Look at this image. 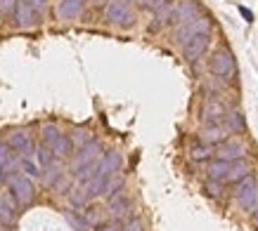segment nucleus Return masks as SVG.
I'll return each mask as SVG.
<instances>
[{
    "label": "nucleus",
    "mask_w": 258,
    "mask_h": 231,
    "mask_svg": "<svg viewBox=\"0 0 258 231\" xmlns=\"http://www.w3.org/2000/svg\"><path fill=\"white\" fill-rule=\"evenodd\" d=\"M17 222V200L12 198V193L0 198V224L3 226H12Z\"/></svg>",
    "instance_id": "obj_19"
},
{
    "label": "nucleus",
    "mask_w": 258,
    "mask_h": 231,
    "mask_svg": "<svg viewBox=\"0 0 258 231\" xmlns=\"http://www.w3.org/2000/svg\"><path fill=\"white\" fill-rule=\"evenodd\" d=\"M5 184H8V191L12 193V198L17 200L19 208H26L31 205L33 198H36V186H33L31 177L29 175H22V172H10L5 177Z\"/></svg>",
    "instance_id": "obj_3"
},
{
    "label": "nucleus",
    "mask_w": 258,
    "mask_h": 231,
    "mask_svg": "<svg viewBox=\"0 0 258 231\" xmlns=\"http://www.w3.org/2000/svg\"><path fill=\"white\" fill-rule=\"evenodd\" d=\"M62 135V130L57 128L55 123H47L43 125V130H40V139H43V147H52V142Z\"/></svg>",
    "instance_id": "obj_28"
},
{
    "label": "nucleus",
    "mask_w": 258,
    "mask_h": 231,
    "mask_svg": "<svg viewBox=\"0 0 258 231\" xmlns=\"http://www.w3.org/2000/svg\"><path fill=\"white\" fill-rule=\"evenodd\" d=\"M173 10H175V0H168L164 8H159L152 17V24H149V31L157 33L166 26H173Z\"/></svg>",
    "instance_id": "obj_16"
},
{
    "label": "nucleus",
    "mask_w": 258,
    "mask_h": 231,
    "mask_svg": "<svg viewBox=\"0 0 258 231\" xmlns=\"http://www.w3.org/2000/svg\"><path fill=\"white\" fill-rule=\"evenodd\" d=\"M8 147L15 151V154H22V158H31L33 156V142L31 137L26 135L24 130H15V132H10V137H8Z\"/></svg>",
    "instance_id": "obj_15"
},
{
    "label": "nucleus",
    "mask_w": 258,
    "mask_h": 231,
    "mask_svg": "<svg viewBox=\"0 0 258 231\" xmlns=\"http://www.w3.org/2000/svg\"><path fill=\"white\" fill-rule=\"evenodd\" d=\"M213 19L209 15H199L195 17V19H189V22L180 24V26H173V36L171 40L175 43V45H185V43H189L192 38H197V36H204V33H213Z\"/></svg>",
    "instance_id": "obj_1"
},
{
    "label": "nucleus",
    "mask_w": 258,
    "mask_h": 231,
    "mask_svg": "<svg viewBox=\"0 0 258 231\" xmlns=\"http://www.w3.org/2000/svg\"><path fill=\"white\" fill-rule=\"evenodd\" d=\"M26 3H29V5H31V8L36 10V12H38L40 17L45 15L47 8H50V0H26Z\"/></svg>",
    "instance_id": "obj_35"
},
{
    "label": "nucleus",
    "mask_w": 258,
    "mask_h": 231,
    "mask_svg": "<svg viewBox=\"0 0 258 231\" xmlns=\"http://www.w3.org/2000/svg\"><path fill=\"white\" fill-rule=\"evenodd\" d=\"M69 139H71V144H74V151H79V149L88 147L90 142H95V132L88 130V128H74Z\"/></svg>",
    "instance_id": "obj_24"
},
{
    "label": "nucleus",
    "mask_w": 258,
    "mask_h": 231,
    "mask_svg": "<svg viewBox=\"0 0 258 231\" xmlns=\"http://www.w3.org/2000/svg\"><path fill=\"white\" fill-rule=\"evenodd\" d=\"M104 22L118 29H131L135 24L133 0H109L104 5Z\"/></svg>",
    "instance_id": "obj_4"
},
{
    "label": "nucleus",
    "mask_w": 258,
    "mask_h": 231,
    "mask_svg": "<svg viewBox=\"0 0 258 231\" xmlns=\"http://www.w3.org/2000/svg\"><path fill=\"white\" fill-rule=\"evenodd\" d=\"M251 172H253V168H251V163L244 158V161H235L230 163V170H227V177H225V184H239L242 179L251 177Z\"/></svg>",
    "instance_id": "obj_17"
},
{
    "label": "nucleus",
    "mask_w": 258,
    "mask_h": 231,
    "mask_svg": "<svg viewBox=\"0 0 258 231\" xmlns=\"http://www.w3.org/2000/svg\"><path fill=\"white\" fill-rule=\"evenodd\" d=\"M232 135L227 132V128L223 123L218 125H202V130H199V142L204 144H211V147H220L225 139H230Z\"/></svg>",
    "instance_id": "obj_14"
},
{
    "label": "nucleus",
    "mask_w": 258,
    "mask_h": 231,
    "mask_svg": "<svg viewBox=\"0 0 258 231\" xmlns=\"http://www.w3.org/2000/svg\"><path fill=\"white\" fill-rule=\"evenodd\" d=\"M17 3H19V0H0V15L12 17V12H15V8H17Z\"/></svg>",
    "instance_id": "obj_34"
},
{
    "label": "nucleus",
    "mask_w": 258,
    "mask_h": 231,
    "mask_svg": "<svg viewBox=\"0 0 258 231\" xmlns=\"http://www.w3.org/2000/svg\"><path fill=\"white\" fill-rule=\"evenodd\" d=\"M102 156H104V147H102V142L95 139V142H90L88 147L74 151V156H71V161H69V172L76 177V175H81L88 165L102 161Z\"/></svg>",
    "instance_id": "obj_6"
},
{
    "label": "nucleus",
    "mask_w": 258,
    "mask_h": 231,
    "mask_svg": "<svg viewBox=\"0 0 258 231\" xmlns=\"http://www.w3.org/2000/svg\"><path fill=\"white\" fill-rule=\"evenodd\" d=\"M223 125L227 128L230 135H239V137H242L244 132H246V118H244V113L239 108H230L225 116V121H223Z\"/></svg>",
    "instance_id": "obj_18"
},
{
    "label": "nucleus",
    "mask_w": 258,
    "mask_h": 231,
    "mask_svg": "<svg viewBox=\"0 0 258 231\" xmlns=\"http://www.w3.org/2000/svg\"><path fill=\"white\" fill-rule=\"evenodd\" d=\"M237 10H239V15L244 17V22H246V24H253V12H251L249 8H244V5H239Z\"/></svg>",
    "instance_id": "obj_37"
},
{
    "label": "nucleus",
    "mask_w": 258,
    "mask_h": 231,
    "mask_svg": "<svg viewBox=\"0 0 258 231\" xmlns=\"http://www.w3.org/2000/svg\"><path fill=\"white\" fill-rule=\"evenodd\" d=\"M133 3H138V0H133Z\"/></svg>",
    "instance_id": "obj_40"
},
{
    "label": "nucleus",
    "mask_w": 258,
    "mask_h": 231,
    "mask_svg": "<svg viewBox=\"0 0 258 231\" xmlns=\"http://www.w3.org/2000/svg\"><path fill=\"white\" fill-rule=\"evenodd\" d=\"M131 210H133V200L125 196V189H123V191H118L116 196H111L109 203H107L109 219H116V222H121L123 217L131 215Z\"/></svg>",
    "instance_id": "obj_13"
},
{
    "label": "nucleus",
    "mask_w": 258,
    "mask_h": 231,
    "mask_svg": "<svg viewBox=\"0 0 258 231\" xmlns=\"http://www.w3.org/2000/svg\"><path fill=\"white\" fill-rule=\"evenodd\" d=\"M253 219L258 222V205H256V210H253Z\"/></svg>",
    "instance_id": "obj_39"
},
{
    "label": "nucleus",
    "mask_w": 258,
    "mask_h": 231,
    "mask_svg": "<svg viewBox=\"0 0 258 231\" xmlns=\"http://www.w3.org/2000/svg\"><path fill=\"white\" fill-rule=\"evenodd\" d=\"M209 73L216 76L223 83H230L235 80L237 76V62H235V54L230 47H216L209 57Z\"/></svg>",
    "instance_id": "obj_2"
},
{
    "label": "nucleus",
    "mask_w": 258,
    "mask_h": 231,
    "mask_svg": "<svg viewBox=\"0 0 258 231\" xmlns=\"http://www.w3.org/2000/svg\"><path fill=\"white\" fill-rule=\"evenodd\" d=\"M209 50H211V33L197 36V38H192L189 43L182 45V59H185L187 64H197L206 57Z\"/></svg>",
    "instance_id": "obj_9"
},
{
    "label": "nucleus",
    "mask_w": 258,
    "mask_h": 231,
    "mask_svg": "<svg viewBox=\"0 0 258 231\" xmlns=\"http://www.w3.org/2000/svg\"><path fill=\"white\" fill-rule=\"evenodd\" d=\"M227 111H230V106L225 101L220 99L216 92H209L204 97L202 106H199V121H202V125H218L225 121Z\"/></svg>",
    "instance_id": "obj_5"
},
{
    "label": "nucleus",
    "mask_w": 258,
    "mask_h": 231,
    "mask_svg": "<svg viewBox=\"0 0 258 231\" xmlns=\"http://www.w3.org/2000/svg\"><path fill=\"white\" fill-rule=\"evenodd\" d=\"M52 154H55V158H71L74 156V144H71L69 135H59V137L52 142V147H47Z\"/></svg>",
    "instance_id": "obj_22"
},
{
    "label": "nucleus",
    "mask_w": 258,
    "mask_h": 231,
    "mask_svg": "<svg viewBox=\"0 0 258 231\" xmlns=\"http://www.w3.org/2000/svg\"><path fill=\"white\" fill-rule=\"evenodd\" d=\"M97 231H123V222H116V219H109L107 224H102Z\"/></svg>",
    "instance_id": "obj_36"
},
{
    "label": "nucleus",
    "mask_w": 258,
    "mask_h": 231,
    "mask_svg": "<svg viewBox=\"0 0 258 231\" xmlns=\"http://www.w3.org/2000/svg\"><path fill=\"white\" fill-rule=\"evenodd\" d=\"M225 182H216V179H206L204 182V191H206V196H211V198H216V200H220L223 196H225Z\"/></svg>",
    "instance_id": "obj_26"
},
{
    "label": "nucleus",
    "mask_w": 258,
    "mask_h": 231,
    "mask_svg": "<svg viewBox=\"0 0 258 231\" xmlns=\"http://www.w3.org/2000/svg\"><path fill=\"white\" fill-rule=\"evenodd\" d=\"M67 219H69L71 226H74L76 231H88V229H90V226L86 224V219H83V215L76 217V212H74V210H67Z\"/></svg>",
    "instance_id": "obj_31"
},
{
    "label": "nucleus",
    "mask_w": 258,
    "mask_h": 231,
    "mask_svg": "<svg viewBox=\"0 0 258 231\" xmlns=\"http://www.w3.org/2000/svg\"><path fill=\"white\" fill-rule=\"evenodd\" d=\"M83 219H86V224L90 226V229H100L102 224L109 222V212H107V208L100 210V208H93V205H86V210H83Z\"/></svg>",
    "instance_id": "obj_21"
},
{
    "label": "nucleus",
    "mask_w": 258,
    "mask_h": 231,
    "mask_svg": "<svg viewBox=\"0 0 258 231\" xmlns=\"http://www.w3.org/2000/svg\"><path fill=\"white\" fill-rule=\"evenodd\" d=\"M189 161L195 163H206V161H213L216 158V147H211V144H204V142H197V144H192L189 147Z\"/></svg>",
    "instance_id": "obj_20"
},
{
    "label": "nucleus",
    "mask_w": 258,
    "mask_h": 231,
    "mask_svg": "<svg viewBox=\"0 0 258 231\" xmlns=\"http://www.w3.org/2000/svg\"><path fill=\"white\" fill-rule=\"evenodd\" d=\"M15 156H12V149L8 147V142L3 144L0 142V179H5L10 172H15Z\"/></svg>",
    "instance_id": "obj_23"
},
{
    "label": "nucleus",
    "mask_w": 258,
    "mask_h": 231,
    "mask_svg": "<svg viewBox=\"0 0 258 231\" xmlns=\"http://www.w3.org/2000/svg\"><path fill=\"white\" fill-rule=\"evenodd\" d=\"M36 161H38L40 168H47V165H52L57 158H55V154H52L47 147H38V149H36Z\"/></svg>",
    "instance_id": "obj_29"
},
{
    "label": "nucleus",
    "mask_w": 258,
    "mask_h": 231,
    "mask_svg": "<svg viewBox=\"0 0 258 231\" xmlns=\"http://www.w3.org/2000/svg\"><path fill=\"white\" fill-rule=\"evenodd\" d=\"M10 19H12V24H15L17 29H24V31H26V29H33V26H38L43 17H40L38 12H36V10H33L29 3H26V0H19Z\"/></svg>",
    "instance_id": "obj_10"
},
{
    "label": "nucleus",
    "mask_w": 258,
    "mask_h": 231,
    "mask_svg": "<svg viewBox=\"0 0 258 231\" xmlns=\"http://www.w3.org/2000/svg\"><path fill=\"white\" fill-rule=\"evenodd\" d=\"M19 165H22V172H26L29 177H40V175H43V168H40V165H36L31 158H22V161H19Z\"/></svg>",
    "instance_id": "obj_30"
},
{
    "label": "nucleus",
    "mask_w": 258,
    "mask_h": 231,
    "mask_svg": "<svg viewBox=\"0 0 258 231\" xmlns=\"http://www.w3.org/2000/svg\"><path fill=\"white\" fill-rule=\"evenodd\" d=\"M166 3H168V0H138V5H140L142 10H147V12H152V15H154L159 8H164Z\"/></svg>",
    "instance_id": "obj_32"
},
{
    "label": "nucleus",
    "mask_w": 258,
    "mask_h": 231,
    "mask_svg": "<svg viewBox=\"0 0 258 231\" xmlns=\"http://www.w3.org/2000/svg\"><path fill=\"white\" fill-rule=\"evenodd\" d=\"M227 170H230V163L220 161V158H213L209 163V170H206V179H216V182H225Z\"/></svg>",
    "instance_id": "obj_25"
},
{
    "label": "nucleus",
    "mask_w": 258,
    "mask_h": 231,
    "mask_svg": "<svg viewBox=\"0 0 258 231\" xmlns=\"http://www.w3.org/2000/svg\"><path fill=\"white\" fill-rule=\"evenodd\" d=\"M235 200L237 205L242 208V212H251L258 205V179L251 175V177L242 179L239 184H235Z\"/></svg>",
    "instance_id": "obj_7"
},
{
    "label": "nucleus",
    "mask_w": 258,
    "mask_h": 231,
    "mask_svg": "<svg viewBox=\"0 0 258 231\" xmlns=\"http://www.w3.org/2000/svg\"><path fill=\"white\" fill-rule=\"evenodd\" d=\"M109 0H88V5H93V8H104Z\"/></svg>",
    "instance_id": "obj_38"
},
{
    "label": "nucleus",
    "mask_w": 258,
    "mask_h": 231,
    "mask_svg": "<svg viewBox=\"0 0 258 231\" xmlns=\"http://www.w3.org/2000/svg\"><path fill=\"white\" fill-rule=\"evenodd\" d=\"M204 15L202 12V3L199 0H175V10H173V26L189 22L195 17Z\"/></svg>",
    "instance_id": "obj_11"
},
{
    "label": "nucleus",
    "mask_w": 258,
    "mask_h": 231,
    "mask_svg": "<svg viewBox=\"0 0 258 231\" xmlns=\"http://www.w3.org/2000/svg\"><path fill=\"white\" fill-rule=\"evenodd\" d=\"M123 231H145V222L140 217H128V222L123 224Z\"/></svg>",
    "instance_id": "obj_33"
},
{
    "label": "nucleus",
    "mask_w": 258,
    "mask_h": 231,
    "mask_svg": "<svg viewBox=\"0 0 258 231\" xmlns=\"http://www.w3.org/2000/svg\"><path fill=\"white\" fill-rule=\"evenodd\" d=\"M216 158L227 161V163L244 161V158H249V144H246L239 135H232V137L225 139L220 147H216Z\"/></svg>",
    "instance_id": "obj_8"
},
{
    "label": "nucleus",
    "mask_w": 258,
    "mask_h": 231,
    "mask_svg": "<svg viewBox=\"0 0 258 231\" xmlns=\"http://www.w3.org/2000/svg\"><path fill=\"white\" fill-rule=\"evenodd\" d=\"M88 0H57L55 5V17L62 19V22H74L83 15Z\"/></svg>",
    "instance_id": "obj_12"
},
{
    "label": "nucleus",
    "mask_w": 258,
    "mask_h": 231,
    "mask_svg": "<svg viewBox=\"0 0 258 231\" xmlns=\"http://www.w3.org/2000/svg\"><path fill=\"white\" fill-rule=\"evenodd\" d=\"M123 189H125V177L121 175V172H116V175L107 182V186H104V196H107V198H111V196H116V193L123 191Z\"/></svg>",
    "instance_id": "obj_27"
}]
</instances>
